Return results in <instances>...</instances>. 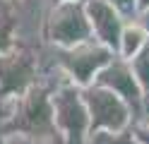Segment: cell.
Returning <instances> with one entry per match:
<instances>
[{
    "mask_svg": "<svg viewBox=\"0 0 149 144\" xmlns=\"http://www.w3.org/2000/svg\"><path fill=\"white\" fill-rule=\"evenodd\" d=\"M51 3H65V0H51Z\"/></svg>",
    "mask_w": 149,
    "mask_h": 144,
    "instance_id": "cell-18",
    "label": "cell"
},
{
    "mask_svg": "<svg viewBox=\"0 0 149 144\" xmlns=\"http://www.w3.org/2000/svg\"><path fill=\"white\" fill-rule=\"evenodd\" d=\"M87 113H89V132H125L132 125V113L127 103L113 91L99 84L82 89Z\"/></svg>",
    "mask_w": 149,
    "mask_h": 144,
    "instance_id": "cell-5",
    "label": "cell"
},
{
    "mask_svg": "<svg viewBox=\"0 0 149 144\" xmlns=\"http://www.w3.org/2000/svg\"><path fill=\"white\" fill-rule=\"evenodd\" d=\"M84 12H87L89 26H91V36L101 46H106L113 53H118L120 31H123L127 19L113 5H108L106 0H84Z\"/></svg>",
    "mask_w": 149,
    "mask_h": 144,
    "instance_id": "cell-8",
    "label": "cell"
},
{
    "mask_svg": "<svg viewBox=\"0 0 149 144\" xmlns=\"http://www.w3.org/2000/svg\"><path fill=\"white\" fill-rule=\"evenodd\" d=\"M0 144H7V142H5V134H3V132H0Z\"/></svg>",
    "mask_w": 149,
    "mask_h": 144,
    "instance_id": "cell-17",
    "label": "cell"
},
{
    "mask_svg": "<svg viewBox=\"0 0 149 144\" xmlns=\"http://www.w3.org/2000/svg\"><path fill=\"white\" fill-rule=\"evenodd\" d=\"M43 51L15 46L0 55V106L19 99L26 89H31L41 79Z\"/></svg>",
    "mask_w": 149,
    "mask_h": 144,
    "instance_id": "cell-3",
    "label": "cell"
},
{
    "mask_svg": "<svg viewBox=\"0 0 149 144\" xmlns=\"http://www.w3.org/2000/svg\"><path fill=\"white\" fill-rule=\"evenodd\" d=\"M147 43H149L147 31L135 22V19H127L123 31H120V43H118V53L116 55L123 58V60H132Z\"/></svg>",
    "mask_w": 149,
    "mask_h": 144,
    "instance_id": "cell-9",
    "label": "cell"
},
{
    "mask_svg": "<svg viewBox=\"0 0 149 144\" xmlns=\"http://www.w3.org/2000/svg\"><path fill=\"white\" fill-rule=\"evenodd\" d=\"M116 58L111 48L101 46L96 38L87 43H79L74 48H51L46 46L41 55V72L43 70H55L68 84H74L79 89L94 84L96 74Z\"/></svg>",
    "mask_w": 149,
    "mask_h": 144,
    "instance_id": "cell-1",
    "label": "cell"
},
{
    "mask_svg": "<svg viewBox=\"0 0 149 144\" xmlns=\"http://www.w3.org/2000/svg\"><path fill=\"white\" fill-rule=\"evenodd\" d=\"M130 130H132V137L137 144H149V115L142 120H137L130 125Z\"/></svg>",
    "mask_w": 149,
    "mask_h": 144,
    "instance_id": "cell-13",
    "label": "cell"
},
{
    "mask_svg": "<svg viewBox=\"0 0 149 144\" xmlns=\"http://www.w3.org/2000/svg\"><path fill=\"white\" fill-rule=\"evenodd\" d=\"M53 127L63 144H87L89 137V113L82 89L74 84H60L53 89Z\"/></svg>",
    "mask_w": 149,
    "mask_h": 144,
    "instance_id": "cell-4",
    "label": "cell"
},
{
    "mask_svg": "<svg viewBox=\"0 0 149 144\" xmlns=\"http://www.w3.org/2000/svg\"><path fill=\"white\" fill-rule=\"evenodd\" d=\"M87 144H137L132 130L125 132H89Z\"/></svg>",
    "mask_w": 149,
    "mask_h": 144,
    "instance_id": "cell-11",
    "label": "cell"
},
{
    "mask_svg": "<svg viewBox=\"0 0 149 144\" xmlns=\"http://www.w3.org/2000/svg\"><path fill=\"white\" fill-rule=\"evenodd\" d=\"M106 3L113 5L125 19H135V15H137V3L135 0H106Z\"/></svg>",
    "mask_w": 149,
    "mask_h": 144,
    "instance_id": "cell-14",
    "label": "cell"
},
{
    "mask_svg": "<svg viewBox=\"0 0 149 144\" xmlns=\"http://www.w3.org/2000/svg\"><path fill=\"white\" fill-rule=\"evenodd\" d=\"M94 84H99V86H104V89L113 91L116 96H120V99L127 103L130 113H132V122H137V120H142V118L149 115V101H147L144 91L139 89V84L135 79L132 70H130L127 60L116 55L113 60L96 74Z\"/></svg>",
    "mask_w": 149,
    "mask_h": 144,
    "instance_id": "cell-6",
    "label": "cell"
},
{
    "mask_svg": "<svg viewBox=\"0 0 149 144\" xmlns=\"http://www.w3.org/2000/svg\"><path fill=\"white\" fill-rule=\"evenodd\" d=\"M51 0H15V43L31 51L46 48V17Z\"/></svg>",
    "mask_w": 149,
    "mask_h": 144,
    "instance_id": "cell-7",
    "label": "cell"
},
{
    "mask_svg": "<svg viewBox=\"0 0 149 144\" xmlns=\"http://www.w3.org/2000/svg\"><path fill=\"white\" fill-rule=\"evenodd\" d=\"M91 26L84 12V0L51 3L46 17V46L51 48H74L91 41Z\"/></svg>",
    "mask_w": 149,
    "mask_h": 144,
    "instance_id": "cell-2",
    "label": "cell"
},
{
    "mask_svg": "<svg viewBox=\"0 0 149 144\" xmlns=\"http://www.w3.org/2000/svg\"><path fill=\"white\" fill-rule=\"evenodd\" d=\"M7 144H63V139L58 134H43V137H36V134H19V132H3Z\"/></svg>",
    "mask_w": 149,
    "mask_h": 144,
    "instance_id": "cell-12",
    "label": "cell"
},
{
    "mask_svg": "<svg viewBox=\"0 0 149 144\" xmlns=\"http://www.w3.org/2000/svg\"><path fill=\"white\" fill-rule=\"evenodd\" d=\"M135 22H137L139 26H142L144 31H147V36H149V7H147V10H142V12H137V15H135Z\"/></svg>",
    "mask_w": 149,
    "mask_h": 144,
    "instance_id": "cell-15",
    "label": "cell"
},
{
    "mask_svg": "<svg viewBox=\"0 0 149 144\" xmlns=\"http://www.w3.org/2000/svg\"><path fill=\"white\" fill-rule=\"evenodd\" d=\"M127 63H130V70H132V74H135L139 89L144 91L147 101H149V43L132 58V60H127Z\"/></svg>",
    "mask_w": 149,
    "mask_h": 144,
    "instance_id": "cell-10",
    "label": "cell"
},
{
    "mask_svg": "<svg viewBox=\"0 0 149 144\" xmlns=\"http://www.w3.org/2000/svg\"><path fill=\"white\" fill-rule=\"evenodd\" d=\"M135 3H137V12H142V10L149 7V0H135Z\"/></svg>",
    "mask_w": 149,
    "mask_h": 144,
    "instance_id": "cell-16",
    "label": "cell"
}]
</instances>
